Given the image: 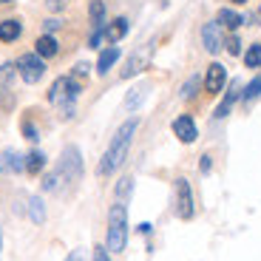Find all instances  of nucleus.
I'll use <instances>...</instances> for the list:
<instances>
[{
	"label": "nucleus",
	"instance_id": "473e14b6",
	"mask_svg": "<svg viewBox=\"0 0 261 261\" xmlns=\"http://www.w3.org/2000/svg\"><path fill=\"white\" fill-rule=\"evenodd\" d=\"M199 170H202V173H210V156H202V162H199Z\"/></svg>",
	"mask_w": 261,
	"mask_h": 261
},
{
	"label": "nucleus",
	"instance_id": "4468645a",
	"mask_svg": "<svg viewBox=\"0 0 261 261\" xmlns=\"http://www.w3.org/2000/svg\"><path fill=\"white\" fill-rule=\"evenodd\" d=\"M117 60H119V48L117 46H108L102 54H99V60H97V71L99 74H108L114 68V63H117Z\"/></svg>",
	"mask_w": 261,
	"mask_h": 261
},
{
	"label": "nucleus",
	"instance_id": "c9c22d12",
	"mask_svg": "<svg viewBox=\"0 0 261 261\" xmlns=\"http://www.w3.org/2000/svg\"><path fill=\"white\" fill-rule=\"evenodd\" d=\"M0 250H3V233H0Z\"/></svg>",
	"mask_w": 261,
	"mask_h": 261
},
{
	"label": "nucleus",
	"instance_id": "f8f14e48",
	"mask_svg": "<svg viewBox=\"0 0 261 261\" xmlns=\"http://www.w3.org/2000/svg\"><path fill=\"white\" fill-rule=\"evenodd\" d=\"M216 23L222 29H230V32H236V29L242 26L244 20L239 12H233V9H219V14H216Z\"/></svg>",
	"mask_w": 261,
	"mask_h": 261
},
{
	"label": "nucleus",
	"instance_id": "39448f33",
	"mask_svg": "<svg viewBox=\"0 0 261 261\" xmlns=\"http://www.w3.org/2000/svg\"><path fill=\"white\" fill-rule=\"evenodd\" d=\"M173 190H176V216L179 219H193L196 207H193V190H190V182L185 176H179L173 182Z\"/></svg>",
	"mask_w": 261,
	"mask_h": 261
},
{
	"label": "nucleus",
	"instance_id": "7c9ffc66",
	"mask_svg": "<svg viewBox=\"0 0 261 261\" xmlns=\"http://www.w3.org/2000/svg\"><path fill=\"white\" fill-rule=\"evenodd\" d=\"M94 261H111L108 247H94Z\"/></svg>",
	"mask_w": 261,
	"mask_h": 261
},
{
	"label": "nucleus",
	"instance_id": "2f4dec72",
	"mask_svg": "<svg viewBox=\"0 0 261 261\" xmlns=\"http://www.w3.org/2000/svg\"><path fill=\"white\" fill-rule=\"evenodd\" d=\"M65 261H85V253H83V250H71Z\"/></svg>",
	"mask_w": 261,
	"mask_h": 261
},
{
	"label": "nucleus",
	"instance_id": "1a4fd4ad",
	"mask_svg": "<svg viewBox=\"0 0 261 261\" xmlns=\"http://www.w3.org/2000/svg\"><path fill=\"white\" fill-rule=\"evenodd\" d=\"M173 134H176L179 142L190 145V142H196V137H199V128H196V122L188 117V114H182V117L173 119Z\"/></svg>",
	"mask_w": 261,
	"mask_h": 261
},
{
	"label": "nucleus",
	"instance_id": "20e7f679",
	"mask_svg": "<svg viewBox=\"0 0 261 261\" xmlns=\"http://www.w3.org/2000/svg\"><path fill=\"white\" fill-rule=\"evenodd\" d=\"M57 170H60V176H63L65 185L77 182V179L83 176V153H80L77 145H68V148H63V153H60V162H57Z\"/></svg>",
	"mask_w": 261,
	"mask_h": 261
},
{
	"label": "nucleus",
	"instance_id": "5701e85b",
	"mask_svg": "<svg viewBox=\"0 0 261 261\" xmlns=\"http://www.w3.org/2000/svg\"><path fill=\"white\" fill-rule=\"evenodd\" d=\"M130 190H134V179H130V176H122V179H119V185H117V199H119V202H128V199H130Z\"/></svg>",
	"mask_w": 261,
	"mask_h": 261
},
{
	"label": "nucleus",
	"instance_id": "f704fd0d",
	"mask_svg": "<svg viewBox=\"0 0 261 261\" xmlns=\"http://www.w3.org/2000/svg\"><path fill=\"white\" fill-rule=\"evenodd\" d=\"M233 3H239V6H242V3H247V0H233Z\"/></svg>",
	"mask_w": 261,
	"mask_h": 261
},
{
	"label": "nucleus",
	"instance_id": "e433bc0d",
	"mask_svg": "<svg viewBox=\"0 0 261 261\" xmlns=\"http://www.w3.org/2000/svg\"><path fill=\"white\" fill-rule=\"evenodd\" d=\"M0 3H12V0H0Z\"/></svg>",
	"mask_w": 261,
	"mask_h": 261
},
{
	"label": "nucleus",
	"instance_id": "2eb2a0df",
	"mask_svg": "<svg viewBox=\"0 0 261 261\" xmlns=\"http://www.w3.org/2000/svg\"><path fill=\"white\" fill-rule=\"evenodd\" d=\"M20 32H23L20 20H3V23H0V40H3V43H14V40L20 37Z\"/></svg>",
	"mask_w": 261,
	"mask_h": 261
},
{
	"label": "nucleus",
	"instance_id": "ddd939ff",
	"mask_svg": "<svg viewBox=\"0 0 261 261\" xmlns=\"http://www.w3.org/2000/svg\"><path fill=\"white\" fill-rule=\"evenodd\" d=\"M239 97H242V85H239V83H230V91H227V97L222 99V105L216 108V117H219V119H224V117H227V114H230V108H233V102H236Z\"/></svg>",
	"mask_w": 261,
	"mask_h": 261
},
{
	"label": "nucleus",
	"instance_id": "7ed1b4c3",
	"mask_svg": "<svg viewBox=\"0 0 261 261\" xmlns=\"http://www.w3.org/2000/svg\"><path fill=\"white\" fill-rule=\"evenodd\" d=\"M77 97H80V85L74 77H60L51 85V91H48V102L57 105L63 119L74 117V102H77Z\"/></svg>",
	"mask_w": 261,
	"mask_h": 261
},
{
	"label": "nucleus",
	"instance_id": "423d86ee",
	"mask_svg": "<svg viewBox=\"0 0 261 261\" xmlns=\"http://www.w3.org/2000/svg\"><path fill=\"white\" fill-rule=\"evenodd\" d=\"M17 74L23 77V83H40V77L46 74V63L37 54H23L17 60Z\"/></svg>",
	"mask_w": 261,
	"mask_h": 261
},
{
	"label": "nucleus",
	"instance_id": "b1692460",
	"mask_svg": "<svg viewBox=\"0 0 261 261\" xmlns=\"http://www.w3.org/2000/svg\"><path fill=\"white\" fill-rule=\"evenodd\" d=\"M244 63H247V68H261V46H258V43L247 48V54H244Z\"/></svg>",
	"mask_w": 261,
	"mask_h": 261
},
{
	"label": "nucleus",
	"instance_id": "6ab92c4d",
	"mask_svg": "<svg viewBox=\"0 0 261 261\" xmlns=\"http://www.w3.org/2000/svg\"><path fill=\"white\" fill-rule=\"evenodd\" d=\"M148 97V85H139V88H130L128 97H125V111H137L142 99Z\"/></svg>",
	"mask_w": 261,
	"mask_h": 261
},
{
	"label": "nucleus",
	"instance_id": "a211bd4d",
	"mask_svg": "<svg viewBox=\"0 0 261 261\" xmlns=\"http://www.w3.org/2000/svg\"><path fill=\"white\" fill-rule=\"evenodd\" d=\"M88 17H91L94 29H105V3L102 0H91L88 3Z\"/></svg>",
	"mask_w": 261,
	"mask_h": 261
},
{
	"label": "nucleus",
	"instance_id": "f03ea898",
	"mask_svg": "<svg viewBox=\"0 0 261 261\" xmlns=\"http://www.w3.org/2000/svg\"><path fill=\"white\" fill-rule=\"evenodd\" d=\"M128 244V202H114L108 210V233H105V247L108 253H122Z\"/></svg>",
	"mask_w": 261,
	"mask_h": 261
},
{
	"label": "nucleus",
	"instance_id": "a878e982",
	"mask_svg": "<svg viewBox=\"0 0 261 261\" xmlns=\"http://www.w3.org/2000/svg\"><path fill=\"white\" fill-rule=\"evenodd\" d=\"M20 130H23V137H26L29 142H37V139H40V130H37V125H34V122H29V119H26L23 125H20Z\"/></svg>",
	"mask_w": 261,
	"mask_h": 261
},
{
	"label": "nucleus",
	"instance_id": "6e6552de",
	"mask_svg": "<svg viewBox=\"0 0 261 261\" xmlns=\"http://www.w3.org/2000/svg\"><path fill=\"white\" fill-rule=\"evenodd\" d=\"M227 83V71H224L222 63H210L207 65V74H204V91L207 94H219Z\"/></svg>",
	"mask_w": 261,
	"mask_h": 261
},
{
	"label": "nucleus",
	"instance_id": "393cba45",
	"mask_svg": "<svg viewBox=\"0 0 261 261\" xmlns=\"http://www.w3.org/2000/svg\"><path fill=\"white\" fill-rule=\"evenodd\" d=\"M258 94H261V77H255L253 83H250L247 88H244V91H242V97H244V99H247V102H250V99H255V97H258Z\"/></svg>",
	"mask_w": 261,
	"mask_h": 261
},
{
	"label": "nucleus",
	"instance_id": "c85d7f7f",
	"mask_svg": "<svg viewBox=\"0 0 261 261\" xmlns=\"http://www.w3.org/2000/svg\"><path fill=\"white\" fill-rule=\"evenodd\" d=\"M227 51L233 54V57H236V54H242V43H239V37H230L227 40Z\"/></svg>",
	"mask_w": 261,
	"mask_h": 261
},
{
	"label": "nucleus",
	"instance_id": "dca6fc26",
	"mask_svg": "<svg viewBox=\"0 0 261 261\" xmlns=\"http://www.w3.org/2000/svg\"><path fill=\"white\" fill-rule=\"evenodd\" d=\"M23 165H26V173L37 176L40 170L46 168V153H40V150H32L29 156H23Z\"/></svg>",
	"mask_w": 261,
	"mask_h": 261
},
{
	"label": "nucleus",
	"instance_id": "0eeeda50",
	"mask_svg": "<svg viewBox=\"0 0 261 261\" xmlns=\"http://www.w3.org/2000/svg\"><path fill=\"white\" fill-rule=\"evenodd\" d=\"M202 46H204V51H210V54L222 51V46H224V37H222V26H219L216 20H210V23H204V29H202Z\"/></svg>",
	"mask_w": 261,
	"mask_h": 261
},
{
	"label": "nucleus",
	"instance_id": "72a5a7b5",
	"mask_svg": "<svg viewBox=\"0 0 261 261\" xmlns=\"http://www.w3.org/2000/svg\"><path fill=\"white\" fill-rule=\"evenodd\" d=\"M139 233L148 236V233H150V224H148V222H142V224H139Z\"/></svg>",
	"mask_w": 261,
	"mask_h": 261
},
{
	"label": "nucleus",
	"instance_id": "4c0bfd02",
	"mask_svg": "<svg viewBox=\"0 0 261 261\" xmlns=\"http://www.w3.org/2000/svg\"><path fill=\"white\" fill-rule=\"evenodd\" d=\"M258 17H261V6H258Z\"/></svg>",
	"mask_w": 261,
	"mask_h": 261
},
{
	"label": "nucleus",
	"instance_id": "f3484780",
	"mask_svg": "<svg viewBox=\"0 0 261 261\" xmlns=\"http://www.w3.org/2000/svg\"><path fill=\"white\" fill-rule=\"evenodd\" d=\"M17 77V65L14 63H0V94H6Z\"/></svg>",
	"mask_w": 261,
	"mask_h": 261
},
{
	"label": "nucleus",
	"instance_id": "9b49d317",
	"mask_svg": "<svg viewBox=\"0 0 261 261\" xmlns=\"http://www.w3.org/2000/svg\"><path fill=\"white\" fill-rule=\"evenodd\" d=\"M57 51H60V43L51 37V34H43V37H37V43H34V54L43 57V60L57 57Z\"/></svg>",
	"mask_w": 261,
	"mask_h": 261
},
{
	"label": "nucleus",
	"instance_id": "cd10ccee",
	"mask_svg": "<svg viewBox=\"0 0 261 261\" xmlns=\"http://www.w3.org/2000/svg\"><path fill=\"white\" fill-rule=\"evenodd\" d=\"M68 3H71V0H46L48 12H63V9H68Z\"/></svg>",
	"mask_w": 261,
	"mask_h": 261
},
{
	"label": "nucleus",
	"instance_id": "4be33fe9",
	"mask_svg": "<svg viewBox=\"0 0 261 261\" xmlns=\"http://www.w3.org/2000/svg\"><path fill=\"white\" fill-rule=\"evenodd\" d=\"M0 168L20 173V170H26V165H23V156H17L14 150H6V153H3V165H0Z\"/></svg>",
	"mask_w": 261,
	"mask_h": 261
},
{
	"label": "nucleus",
	"instance_id": "f257e3e1",
	"mask_svg": "<svg viewBox=\"0 0 261 261\" xmlns=\"http://www.w3.org/2000/svg\"><path fill=\"white\" fill-rule=\"evenodd\" d=\"M139 128V119H128V122L119 125V130L114 134L111 145H108V150L102 153V159H99V176H111L114 170L122 168L125 156H128L130 150V142H134V134H137Z\"/></svg>",
	"mask_w": 261,
	"mask_h": 261
},
{
	"label": "nucleus",
	"instance_id": "aec40b11",
	"mask_svg": "<svg viewBox=\"0 0 261 261\" xmlns=\"http://www.w3.org/2000/svg\"><path fill=\"white\" fill-rule=\"evenodd\" d=\"M125 34H128V20H125V17H117V20L111 23V26L105 29V37L111 40V43H117V40H122Z\"/></svg>",
	"mask_w": 261,
	"mask_h": 261
},
{
	"label": "nucleus",
	"instance_id": "412c9836",
	"mask_svg": "<svg viewBox=\"0 0 261 261\" xmlns=\"http://www.w3.org/2000/svg\"><path fill=\"white\" fill-rule=\"evenodd\" d=\"M29 216H32L34 224L46 222V204H43V199H40V196H32V199H29Z\"/></svg>",
	"mask_w": 261,
	"mask_h": 261
},
{
	"label": "nucleus",
	"instance_id": "c756f323",
	"mask_svg": "<svg viewBox=\"0 0 261 261\" xmlns=\"http://www.w3.org/2000/svg\"><path fill=\"white\" fill-rule=\"evenodd\" d=\"M60 26H63V23H60V20L57 17H48L46 20V23H43V29H46V34H51V32H57V29Z\"/></svg>",
	"mask_w": 261,
	"mask_h": 261
},
{
	"label": "nucleus",
	"instance_id": "bb28decb",
	"mask_svg": "<svg viewBox=\"0 0 261 261\" xmlns=\"http://www.w3.org/2000/svg\"><path fill=\"white\" fill-rule=\"evenodd\" d=\"M196 88H199V77H190L188 83H185V88H182V97H185V99L196 97Z\"/></svg>",
	"mask_w": 261,
	"mask_h": 261
},
{
	"label": "nucleus",
	"instance_id": "9d476101",
	"mask_svg": "<svg viewBox=\"0 0 261 261\" xmlns=\"http://www.w3.org/2000/svg\"><path fill=\"white\" fill-rule=\"evenodd\" d=\"M148 57H150V48H139V51H134L128 60H125L122 65V80H130V77H137L139 71H142L145 65H148Z\"/></svg>",
	"mask_w": 261,
	"mask_h": 261
}]
</instances>
